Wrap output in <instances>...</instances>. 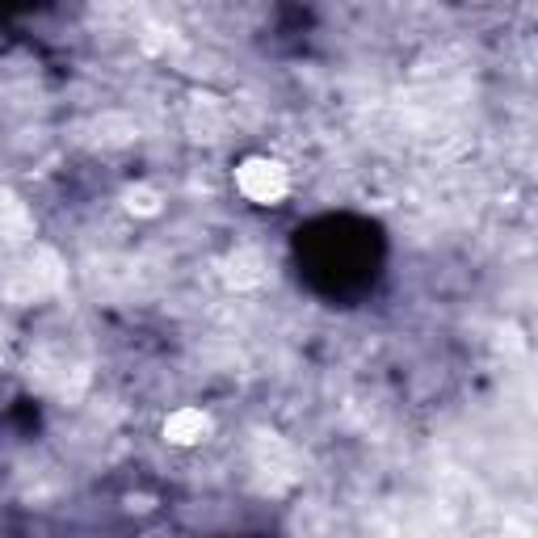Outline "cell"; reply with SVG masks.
Here are the masks:
<instances>
[{
  "mask_svg": "<svg viewBox=\"0 0 538 538\" xmlns=\"http://www.w3.org/2000/svg\"><path fill=\"white\" fill-rule=\"evenodd\" d=\"M236 189H240L249 202L257 207H278L286 198V189H290V177L278 160L269 156H249L240 168H236Z\"/></svg>",
  "mask_w": 538,
  "mask_h": 538,
  "instance_id": "cell-1",
  "label": "cell"
},
{
  "mask_svg": "<svg viewBox=\"0 0 538 538\" xmlns=\"http://www.w3.org/2000/svg\"><path fill=\"white\" fill-rule=\"evenodd\" d=\"M207 433H210V417L202 408L186 404V408H177V412H168V421H165V438L173 446H198Z\"/></svg>",
  "mask_w": 538,
  "mask_h": 538,
  "instance_id": "cell-2",
  "label": "cell"
}]
</instances>
